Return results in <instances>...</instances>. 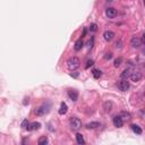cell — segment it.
Segmentation results:
<instances>
[{"label": "cell", "instance_id": "cell-23", "mask_svg": "<svg viewBox=\"0 0 145 145\" xmlns=\"http://www.w3.org/2000/svg\"><path fill=\"white\" fill-rule=\"evenodd\" d=\"M90 31H91V32H96V31H98V25L96 24H91L90 25Z\"/></svg>", "mask_w": 145, "mask_h": 145}, {"label": "cell", "instance_id": "cell-16", "mask_svg": "<svg viewBox=\"0 0 145 145\" xmlns=\"http://www.w3.org/2000/svg\"><path fill=\"white\" fill-rule=\"evenodd\" d=\"M68 96H69V99H70L71 101H76L77 98H78V93H77V91H69L68 92Z\"/></svg>", "mask_w": 145, "mask_h": 145}, {"label": "cell", "instance_id": "cell-1", "mask_svg": "<svg viewBox=\"0 0 145 145\" xmlns=\"http://www.w3.org/2000/svg\"><path fill=\"white\" fill-rule=\"evenodd\" d=\"M81 65V60L77 58V57H70L68 60H67V67H68L70 70H75L77 69Z\"/></svg>", "mask_w": 145, "mask_h": 145}, {"label": "cell", "instance_id": "cell-9", "mask_svg": "<svg viewBox=\"0 0 145 145\" xmlns=\"http://www.w3.org/2000/svg\"><path fill=\"white\" fill-rule=\"evenodd\" d=\"M113 125H115V127H118V128H121L124 126V121L123 119L119 117V116H116V117H113Z\"/></svg>", "mask_w": 145, "mask_h": 145}, {"label": "cell", "instance_id": "cell-17", "mask_svg": "<svg viewBox=\"0 0 145 145\" xmlns=\"http://www.w3.org/2000/svg\"><path fill=\"white\" fill-rule=\"evenodd\" d=\"M130 128H132V130H133L135 134H137V135H141V134H142V128L138 125H132Z\"/></svg>", "mask_w": 145, "mask_h": 145}, {"label": "cell", "instance_id": "cell-3", "mask_svg": "<svg viewBox=\"0 0 145 145\" xmlns=\"http://www.w3.org/2000/svg\"><path fill=\"white\" fill-rule=\"evenodd\" d=\"M117 86H118V89L120 90L121 92H126L130 87V84L127 79H123V81H120L118 84H117Z\"/></svg>", "mask_w": 145, "mask_h": 145}, {"label": "cell", "instance_id": "cell-29", "mask_svg": "<svg viewBox=\"0 0 145 145\" xmlns=\"http://www.w3.org/2000/svg\"><path fill=\"white\" fill-rule=\"evenodd\" d=\"M70 76H73V77H77V76H78V73H77V71H75V73H71Z\"/></svg>", "mask_w": 145, "mask_h": 145}, {"label": "cell", "instance_id": "cell-4", "mask_svg": "<svg viewBox=\"0 0 145 145\" xmlns=\"http://www.w3.org/2000/svg\"><path fill=\"white\" fill-rule=\"evenodd\" d=\"M142 40H141L140 36H133L132 37V40H130V45L133 48H135V49H138V48L142 45Z\"/></svg>", "mask_w": 145, "mask_h": 145}, {"label": "cell", "instance_id": "cell-10", "mask_svg": "<svg viewBox=\"0 0 145 145\" xmlns=\"http://www.w3.org/2000/svg\"><path fill=\"white\" fill-rule=\"evenodd\" d=\"M118 116L120 117L121 119H123L124 123H125V121H128V120H130V119H132V115H130L129 112H126V111H123V112H120Z\"/></svg>", "mask_w": 145, "mask_h": 145}, {"label": "cell", "instance_id": "cell-27", "mask_svg": "<svg viewBox=\"0 0 145 145\" xmlns=\"http://www.w3.org/2000/svg\"><path fill=\"white\" fill-rule=\"evenodd\" d=\"M27 125H28V121H27V119H25V120L22 123V127H23V128H26Z\"/></svg>", "mask_w": 145, "mask_h": 145}, {"label": "cell", "instance_id": "cell-31", "mask_svg": "<svg viewBox=\"0 0 145 145\" xmlns=\"http://www.w3.org/2000/svg\"><path fill=\"white\" fill-rule=\"evenodd\" d=\"M86 32H87V31H86V28H85V30L83 31V36H85V35H86ZM83 36H82V37H83Z\"/></svg>", "mask_w": 145, "mask_h": 145}, {"label": "cell", "instance_id": "cell-6", "mask_svg": "<svg viewBox=\"0 0 145 145\" xmlns=\"http://www.w3.org/2000/svg\"><path fill=\"white\" fill-rule=\"evenodd\" d=\"M106 15L108 18H115L116 16L118 15V11H117V9L110 7V8H107L106 9Z\"/></svg>", "mask_w": 145, "mask_h": 145}, {"label": "cell", "instance_id": "cell-18", "mask_svg": "<svg viewBox=\"0 0 145 145\" xmlns=\"http://www.w3.org/2000/svg\"><path fill=\"white\" fill-rule=\"evenodd\" d=\"M37 143H39V145H47L49 143V140H48L47 136H41L37 141Z\"/></svg>", "mask_w": 145, "mask_h": 145}, {"label": "cell", "instance_id": "cell-2", "mask_svg": "<svg viewBox=\"0 0 145 145\" xmlns=\"http://www.w3.org/2000/svg\"><path fill=\"white\" fill-rule=\"evenodd\" d=\"M69 126H70L71 130H78L82 128V121L76 117H73L69 121Z\"/></svg>", "mask_w": 145, "mask_h": 145}, {"label": "cell", "instance_id": "cell-30", "mask_svg": "<svg viewBox=\"0 0 145 145\" xmlns=\"http://www.w3.org/2000/svg\"><path fill=\"white\" fill-rule=\"evenodd\" d=\"M24 102H23V104H27V103H28V99H24Z\"/></svg>", "mask_w": 145, "mask_h": 145}, {"label": "cell", "instance_id": "cell-15", "mask_svg": "<svg viewBox=\"0 0 145 145\" xmlns=\"http://www.w3.org/2000/svg\"><path fill=\"white\" fill-rule=\"evenodd\" d=\"M112 102L111 101H107V102H104V104H103V108H104V111L106 112H110L111 110H112Z\"/></svg>", "mask_w": 145, "mask_h": 145}, {"label": "cell", "instance_id": "cell-13", "mask_svg": "<svg viewBox=\"0 0 145 145\" xmlns=\"http://www.w3.org/2000/svg\"><path fill=\"white\" fill-rule=\"evenodd\" d=\"M67 111H68V107H67V104L65 103V102H61V104H60V109H59V115H66Z\"/></svg>", "mask_w": 145, "mask_h": 145}, {"label": "cell", "instance_id": "cell-7", "mask_svg": "<svg viewBox=\"0 0 145 145\" xmlns=\"http://www.w3.org/2000/svg\"><path fill=\"white\" fill-rule=\"evenodd\" d=\"M49 111V109H48V107H45V106H41V107H39V108H36L34 110V112H35V115L36 116H43V115H45V113Z\"/></svg>", "mask_w": 145, "mask_h": 145}, {"label": "cell", "instance_id": "cell-26", "mask_svg": "<svg viewBox=\"0 0 145 145\" xmlns=\"http://www.w3.org/2000/svg\"><path fill=\"white\" fill-rule=\"evenodd\" d=\"M111 58H112V53H111V52H109V53H107L106 56H104V59L106 60H110Z\"/></svg>", "mask_w": 145, "mask_h": 145}, {"label": "cell", "instance_id": "cell-8", "mask_svg": "<svg viewBox=\"0 0 145 145\" xmlns=\"http://www.w3.org/2000/svg\"><path fill=\"white\" fill-rule=\"evenodd\" d=\"M41 127V124L40 123H31L26 126V129L30 130V132H33V130H37Z\"/></svg>", "mask_w": 145, "mask_h": 145}, {"label": "cell", "instance_id": "cell-11", "mask_svg": "<svg viewBox=\"0 0 145 145\" xmlns=\"http://www.w3.org/2000/svg\"><path fill=\"white\" fill-rule=\"evenodd\" d=\"M103 37L106 41H111V40L115 37V33L112 32V31H106V32L103 33Z\"/></svg>", "mask_w": 145, "mask_h": 145}, {"label": "cell", "instance_id": "cell-21", "mask_svg": "<svg viewBox=\"0 0 145 145\" xmlns=\"http://www.w3.org/2000/svg\"><path fill=\"white\" fill-rule=\"evenodd\" d=\"M76 142L78 143V144H84V143H85L84 137H83V135H82V134H79V133L76 134Z\"/></svg>", "mask_w": 145, "mask_h": 145}, {"label": "cell", "instance_id": "cell-22", "mask_svg": "<svg viewBox=\"0 0 145 145\" xmlns=\"http://www.w3.org/2000/svg\"><path fill=\"white\" fill-rule=\"evenodd\" d=\"M121 64H123V58H121V57H119V58H117V59L115 60L113 66H115V67H119Z\"/></svg>", "mask_w": 145, "mask_h": 145}, {"label": "cell", "instance_id": "cell-19", "mask_svg": "<svg viewBox=\"0 0 145 145\" xmlns=\"http://www.w3.org/2000/svg\"><path fill=\"white\" fill-rule=\"evenodd\" d=\"M129 76H130V70L128 68L125 69V70L121 73V75H120L121 79H128V78H129Z\"/></svg>", "mask_w": 145, "mask_h": 145}, {"label": "cell", "instance_id": "cell-25", "mask_svg": "<svg viewBox=\"0 0 145 145\" xmlns=\"http://www.w3.org/2000/svg\"><path fill=\"white\" fill-rule=\"evenodd\" d=\"M93 64H94V61L92 59L89 60V61H87V64H86V66H85V68H90L91 66H93Z\"/></svg>", "mask_w": 145, "mask_h": 145}, {"label": "cell", "instance_id": "cell-24", "mask_svg": "<svg viewBox=\"0 0 145 145\" xmlns=\"http://www.w3.org/2000/svg\"><path fill=\"white\" fill-rule=\"evenodd\" d=\"M93 42H94V37H91V40H90V41L87 42V47H89V48H92V47H93Z\"/></svg>", "mask_w": 145, "mask_h": 145}, {"label": "cell", "instance_id": "cell-32", "mask_svg": "<svg viewBox=\"0 0 145 145\" xmlns=\"http://www.w3.org/2000/svg\"><path fill=\"white\" fill-rule=\"evenodd\" d=\"M108 1H113V0H108Z\"/></svg>", "mask_w": 145, "mask_h": 145}, {"label": "cell", "instance_id": "cell-12", "mask_svg": "<svg viewBox=\"0 0 145 145\" xmlns=\"http://www.w3.org/2000/svg\"><path fill=\"white\" fill-rule=\"evenodd\" d=\"M84 45V42H83V39H78L76 42H75V47L74 49L76 50V51H79V50H82V48H83Z\"/></svg>", "mask_w": 145, "mask_h": 145}, {"label": "cell", "instance_id": "cell-20", "mask_svg": "<svg viewBox=\"0 0 145 145\" xmlns=\"http://www.w3.org/2000/svg\"><path fill=\"white\" fill-rule=\"evenodd\" d=\"M92 74H93V77L94 78H100L101 77V75H102V71L101 70H99V69H93V70H92Z\"/></svg>", "mask_w": 145, "mask_h": 145}, {"label": "cell", "instance_id": "cell-5", "mask_svg": "<svg viewBox=\"0 0 145 145\" xmlns=\"http://www.w3.org/2000/svg\"><path fill=\"white\" fill-rule=\"evenodd\" d=\"M130 79L133 82H140L142 79V73L140 70H135L133 73H130Z\"/></svg>", "mask_w": 145, "mask_h": 145}, {"label": "cell", "instance_id": "cell-14", "mask_svg": "<svg viewBox=\"0 0 145 145\" xmlns=\"http://www.w3.org/2000/svg\"><path fill=\"white\" fill-rule=\"evenodd\" d=\"M85 127L87 128V129H95V128L100 127V123H98V121H92V123L86 124Z\"/></svg>", "mask_w": 145, "mask_h": 145}, {"label": "cell", "instance_id": "cell-28", "mask_svg": "<svg viewBox=\"0 0 145 145\" xmlns=\"http://www.w3.org/2000/svg\"><path fill=\"white\" fill-rule=\"evenodd\" d=\"M116 47H117V48H121V41H117V42H116Z\"/></svg>", "mask_w": 145, "mask_h": 145}]
</instances>
